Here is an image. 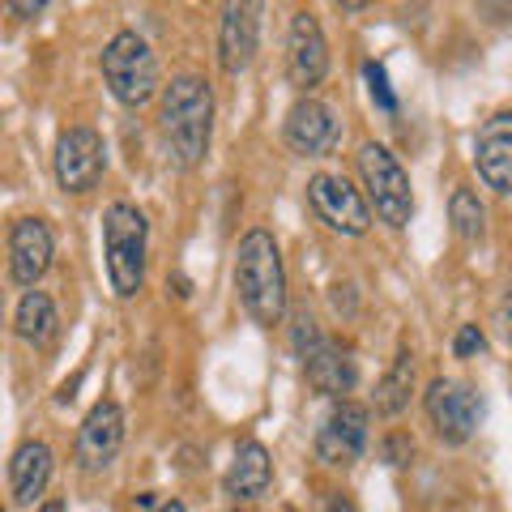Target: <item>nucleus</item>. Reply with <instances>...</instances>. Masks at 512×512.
Returning a JSON list of instances; mask_svg holds the SVG:
<instances>
[{
    "label": "nucleus",
    "mask_w": 512,
    "mask_h": 512,
    "mask_svg": "<svg viewBox=\"0 0 512 512\" xmlns=\"http://www.w3.org/2000/svg\"><path fill=\"white\" fill-rule=\"evenodd\" d=\"M158 128H163L167 154L175 167H201L214 141V90L197 73L171 77L163 90V111H158Z\"/></svg>",
    "instance_id": "1"
},
{
    "label": "nucleus",
    "mask_w": 512,
    "mask_h": 512,
    "mask_svg": "<svg viewBox=\"0 0 512 512\" xmlns=\"http://www.w3.org/2000/svg\"><path fill=\"white\" fill-rule=\"evenodd\" d=\"M235 291L256 325L274 329L286 316V265L269 231H248L235 252Z\"/></svg>",
    "instance_id": "2"
},
{
    "label": "nucleus",
    "mask_w": 512,
    "mask_h": 512,
    "mask_svg": "<svg viewBox=\"0 0 512 512\" xmlns=\"http://www.w3.org/2000/svg\"><path fill=\"white\" fill-rule=\"evenodd\" d=\"M103 261L116 299H133L146 286L150 261V222L133 201H116L103 214Z\"/></svg>",
    "instance_id": "3"
},
{
    "label": "nucleus",
    "mask_w": 512,
    "mask_h": 512,
    "mask_svg": "<svg viewBox=\"0 0 512 512\" xmlns=\"http://www.w3.org/2000/svg\"><path fill=\"white\" fill-rule=\"evenodd\" d=\"M355 163H359V180L367 188V205L376 210V218L384 222V227H393V231L410 227L414 192H410L406 167L397 163V154L389 146H380V141H367Z\"/></svg>",
    "instance_id": "4"
},
{
    "label": "nucleus",
    "mask_w": 512,
    "mask_h": 512,
    "mask_svg": "<svg viewBox=\"0 0 512 512\" xmlns=\"http://www.w3.org/2000/svg\"><path fill=\"white\" fill-rule=\"evenodd\" d=\"M103 82L124 107H146L158 94V56L137 30H120L103 47Z\"/></svg>",
    "instance_id": "5"
},
{
    "label": "nucleus",
    "mask_w": 512,
    "mask_h": 512,
    "mask_svg": "<svg viewBox=\"0 0 512 512\" xmlns=\"http://www.w3.org/2000/svg\"><path fill=\"white\" fill-rule=\"evenodd\" d=\"M423 410L444 444H466L478 431V423H483V397H478V389L466 380H448V376L427 384Z\"/></svg>",
    "instance_id": "6"
},
{
    "label": "nucleus",
    "mask_w": 512,
    "mask_h": 512,
    "mask_svg": "<svg viewBox=\"0 0 512 512\" xmlns=\"http://www.w3.org/2000/svg\"><path fill=\"white\" fill-rule=\"evenodd\" d=\"M308 205L333 235L359 239V235L372 231V205H367L363 192L350 180H342V175H329V171L312 175L308 180Z\"/></svg>",
    "instance_id": "7"
},
{
    "label": "nucleus",
    "mask_w": 512,
    "mask_h": 512,
    "mask_svg": "<svg viewBox=\"0 0 512 512\" xmlns=\"http://www.w3.org/2000/svg\"><path fill=\"white\" fill-rule=\"evenodd\" d=\"M261 9L265 0H227L218 22V64L227 77L248 73L261 47Z\"/></svg>",
    "instance_id": "8"
},
{
    "label": "nucleus",
    "mask_w": 512,
    "mask_h": 512,
    "mask_svg": "<svg viewBox=\"0 0 512 512\" xmlns=\"http://www.w3.org/2000/svg\"><path fill=\"white\" fill-rule=\"evenodd\" d=\"M107 171V146L94 128L77 124L56 141V184L64 192H90Z\"/></svg>",
    "instance_id": "9"
},
{
    "label": "nucleus",
    "mask_w": 512,
    "mask_h": 512,
    "mask_svg": "<svg viewBox=\"0 0 512 512\" xmlns=\"http://www.w3.org/2000/svg\"><path fill=\"white\" fill-rule=\"evenodd\" d=\"M124 448V410L103 397V402H94L82 431H77V444H73V457H77V470L82 474H103L111 461L120 457Z\"/></svg>",
    "instance_id": "10"
},
{
    "label": "nucleus",
    "mask_w": 512,
    "mask_h": 512,
    "mask_svg": "<svg viewBox=\"0 0 512 512\" xmlns=\"http://www.w3.org/2000/svg\"><path fill=\"white\" fill-rule=\"evenodd\" d=\"M367 423H372L367 406L346 402L342 397L316 431V457L325 461V466H355V461L363 457V448H367Z\"/></svg>",
    "instance_id": "11"
},
{
    "label": "nucleus",
    "mask_w": 512,
    "mask_h": 512,
    "mask_svg": "<svg viewBox=\"0 0 512 512\" xmlns=\"http://www.w3.org/2000/svg\"><path fill=\"white\" fill-rule=\"evenodd\" d=\"M286 73L299 90H312L325 82L329 73V43H325V30L312 18L308 9H299L291 18V30H286Z\"/></svg>",
    "instance_id": "12"
},
{
    "label": "nucleus",
    "mask_w": 512,
    "mask_h": 512,
    "mask_svg": "<svg viewBox=\"0 0 512 512\" xmlns=\"http://www.w3.org/2000/svg\"><path fill=\"white\" fill-rule=\"evenodd\" d=\"M56 239L43 218H18L9 227V274L22 291H35L39 278L52 269Z\"/></svg>",
    "instance_id": "13"
},
{
    "label": "nucleus",
    "mask_w": 512,
    "mask_h": 512,
    "mask_svg": "<svg viewBox=\"0 0 512 512\" xmlns=\"http://www.w3.org/2000/svg\"><path fill=\"white\" fill-rule=\"evenodd\" d=\"M286 146L303 158H320L338 146V116H333L329 103L320 99H299L291 111H286Z\"/></svg>",
    "instance_id": "14"
},
{
    "label": "nucleus",
    "mask_w": 512,
    "mask_h": 512,
    "mask_svg": "<svg viewBox=\"0 0 512 512\" xmlns=\"http://www.w3.org/2000/svg\"><path fill=\"white\" fill-rule=\"evenodd\" d=\"M474 167L491 192L512 197V111H500V116H491L483 128H478Z\"/></svg>",
    "instance_id": "15"
},
{
    "label": "nucleus",
    "mask_w": 512,
    "mask_h": 512,
    "mask_svg": "<svg viewBox=\"0 0 512 512\" xmlns=\"http://www.w3.org/2000/svg\"><path fill=\"white\" fill-rule=\"evenodd\" d=\"M52 466H56V457H52V448H47L43 440L18 444V453L9 457V500L18 508L35 504L39 495L47 491V483H52Z\"/></svg>",
    "instance_id": "16"
},
{
    "label": "nucleus",
    "mask_w": 512,
    "mask_h": 512,
    "mask_svg": "<svg viewBox=\"0 0 512 512\" xmlns=\"http://www.w3.org/2000/svg\"><path fill=\"white\" fill-rule=\"evenodd\" d=\"M269 483H274V461H269L265 444L244 440L235 448V461H231L227 478H222V487H227V495L239 504V500H261Z\"/></svg>",
    "instance_id": "17"
},
{
    "label": "nucleus",
    "mask_w": 512,
    "mask_h": 512,
    "mask_svg": "<svg viewBox=\"0 0 512 512\" xmlns=\"http://www.w3.org/2000/svg\"><path fill=\"white\" fill-rule=\"evenodd\" d=\"M303 372H308V384L316 393H325V397H338L342 402V393L355 389V380H359V367L355 359L346 355V350L338 342H320L308 359H303Z\"/></svg>",
    "instance_id": "18"
},
{
    "label": "nucleus",
    "mask_w": 512,
    "mask_h": 512,
    "mask_svg": "<svg viewBox=\"0 0 512 512\" xmlns=\"http://www.w3.org/2000/svg\"><path fill=\"white\" fill-rule=\"evenodd\" d=\"M13 333L26 342V346H35V350H47L56 338H60V312H56V303L47 291H26L22 303H18V312H13Z\"/></svg>",
    "instance_id": "19"
},
{
    "label": "nucleus",
    "mask_w": 512,
    "mask_h": 512,
    "mask_svg": "<svg viewBox=\"0 0 512 512\" xmlns=\"http://www.w3.org/2000/svg\"><path fill=\"white\" fill-rule=\"evenodd\" d=\"M410 393H414V350L410 346H397L389 372H384L380 389H376V410L393 419V414H402L410 406Z\"/></svg>",
    "instance_id": "20"
},
{
    "label": "nucleus",
    "mask_w": 512,
    "mask_h": 512,
    "mask_svg": "<svg viewBox=\"0 0 512 512\" xmlns=\"http://www.w3.org/2000/svg\"><path fill=\"white\" fill-rule=\"evenodd\" d=\"M448 222H453L457 239H466V244L483 239V231H487V210H483V201H478V192L457 188L453 201H448Z\"/></svg>",
    "instance_id": "21"
},
{
    "label": "nucleus",
    "mask_w": 512,
    "mask_h": 512,
    "mask_svg": "<svg viewBox=\"0 0 512 512\" xmlns=\"http://www.w3.org/2000/svg\"><path fill=\"white\" fill-rule=\"evenodd\" d=\"M363 77H367V94H372V103H376L380 111H397V94H393V86H389V73H384V64L367 60V64H363Z\"/></svg>",
    "instance_id": "22"
},
{
    "label": "nucleus",
    "mask_w": 512,
    "mask_h": 512,
    "mask_svg": "<svg viewBox=\"0 0 512 512\" xmlns=\"http://www.w3.org/2000/svg\"><path fill=\"white\" fill-rule=\"evenodd\" d=\"M320 342H325V333L316 329V320H312L308 312H299V316H295V333H291V346H295V355H299V359H308V355H312V350H316Z\"/></svg>",
    "instance_id": "23"
},
{
    "label": "nucleus",
    "mask_w": 512,
    "mask_h": 512,
    "mask_svg": "<svg viewBox=\"0 0 512 512\" xmlns=\"http://www.w3.org/2000/svg\"><path fill=\"white\" fill-rule=\"evenodd\" d=\"M483 350H487L483 329H478V325H461L457 329V338H453V355L457 359H474V355H483Z\"/></svg>",
    "instance_id": "24"
},
{
    "label": "nucleus",
    "mask_w": 512,
    "mask_h": 512,
    "mask_svg": "<svg viewBox=\"0 0 512 512\" xmlns=\"http://www.w3.org/2000/svg\"><path fill=\"white\" fill-rule=\"evenodd\" d=\"M47 5H52V0H5V9H9L13 22H35Z\"/></svg>",
    "instance_id": "25"
},
{
    "label": "nucleus",
    "mask_w": 512,
    "mask_h": 512,
    "mask_svg": "<svg viewBox=\"0 0 512 512\" xmlns=\"http://www.w3.org/2000/svg\"><path fill=\"white\" fill-rule=\"evenodd\" d=\"M495 329H500L504 342H512V286L504 291V299L495 303Z\"/></svg>",
    "instance_id": "26"
},
{
    "label": "nucleus",
    "mask_w": 512,
    "mask_h": 512,
    "mask_svg": "<svg viewBox=\"0 0 512 512\" xmlns=\"http://www.w3.org/2000/svg\"><path fill=\"white\" fill-rule=\"evenodd\" d=\"M333 5H338V9H346V13H359V9H367V5H372V0H333Z\"/></svg>",
    "instance_id": "27"
},
{
    "label": "nucleus",
    "mask_w": 512,
    "mask_h": 512,
    "mask_svg": "<svg viewBox=\"0 0 512 512\" xmlns=\"http://www.w3.org/2000/svg\"><path fill=\"white\" fill-rule=\"evenodd\" d=\"M154 512H184V504L180 500H167V504H158Z\"/></svg>",
    "instance_id": "28"
},
{
    "label": "nucleus",
    "mask_w": 512,
    "mask_h": 512,
    "mask_svg": "<svg viewBox=\"0 0 512 512\" xmlns=\"http://www.w3.org/2000/svg\"><path fill=\"white\" fill-rule=\"evenodd\" d=\"M39 512H69V508H64V500H47Z\"/></svg>",
    "instance_id": "29"
},
{
    "label": "nucleus",
    "mask_w": 512,
    "mask_h": 512,
    "mask_svg": "<svg viewBox=\"0 0 512 512\" xmlns=\"http://www.w3.org/2000/svg\"><path fill=\"white\" fill-rule=\"evenodd\" d=\"M325 512H355V508H350V504H346V500H333V504H329V508H325Z\"/></svg>",
    "instance_id": "30"
}]
</instances>
